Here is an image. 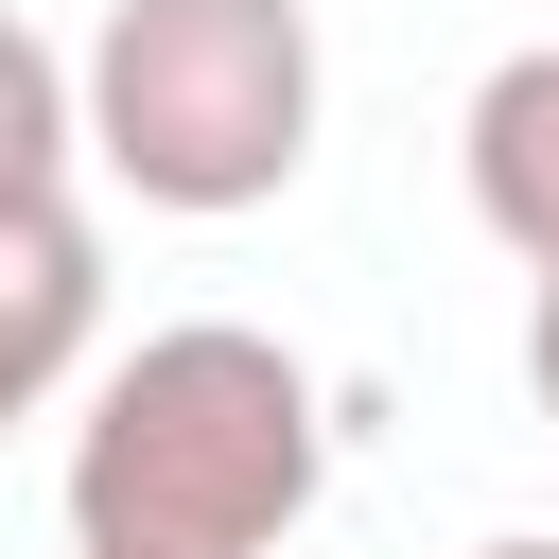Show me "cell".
Here are the masks:
<instances>
[{"label":"cell","mask_w":559,"mask_h":559,"mask_svg":"<svg viewBox=\"0 0 559 559\" xmlns=\"http://www.w3.org/2000/svg\"><path fill=\"white\" fill-rule=\"evenodd\" d=\"M332 489V402L280 332L175 314L70 419V559H280Z\"/></svg>","instance_id":"6da1fadb"},{"label":"cell","mask_w":559,"mask_h":559,"mask_svg":"<svg viewBox=\"0 0 559 559\" xmlns=\"http://www.w3.org/2000/svg\"><path fill=\"white\" fill-rule=\"evenodd\" d=\"M472 559H559V542H524V524H507V542H472Z\"/></svg>","instance_id":"52a82bcc"},{"label":"cell","mask_w":559,"mask_h":559,"mask_svg":"<svg viewBox=\"0 0 559 559\" xmlns=\"http://www.w3.org/2000/svg\"><path fill=\"white\" fill-rule=\"evenodd\" d=\"M87 332H105V245H87V210H17V227H0V437L52 419V384L87 367Z\"/></svg>","instance_id":"3957f363"},{"label":"cell","mask_w":559,"mask_h":559,"mask_svg":"<svg viewBox=\"0 0 559 559\" xmlns=\"http://www.w3.org/2000/svg\"><path fill=\"white\" fill-rule=\"evenodd\" d=\"M17 210H70V52L0 0V227Z\"/></svg>","instance_id":"5b68a950"},{"label":"cell","mask_w":559,"mask_h":559,"mask_svg":"<svg viewBox=\"0 0 559 559\" xmlns=\"http://www.w3.org/2000/svg\"><path fill=\"white\" fill-rule=\"evenodd\" d=\"M314 105H332L314 0H105L70 52V157H105L175 227L280 210L314 175Z\"/></svg>","instance_id":"7a4b0ae2"},{"label":"cell","mask_w":559,"mask_h":559,"mask_svg":"<svg viewBox=\"0 0 559 559\" xmlns=\"http://www.w3.org/2000/svg\"><path fill=\"white\" fill-rule=\"evenodd\" d=\"M524 384H542V419H559V262H524Z\"/></svg>","instance_id":"8992f818"},{"label":"cell","mask_w":559,"mask_h":559,"mask_svg":"<svg viewBox=\"0 0 559 559\" xmlns=\"http://www.w3.org/2000/svg\"><path fill=\"white\" fill-rule=\"evenodd\" d=\"M454 175H472V227L507 262H559V35L542 52H489V87L454 122Z\"/></svg>","instance_id":"277c9868"}]
</instances>
